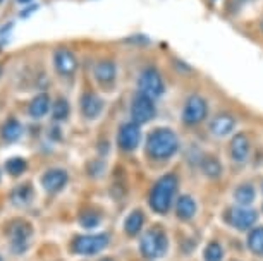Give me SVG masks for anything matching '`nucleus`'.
<instances>
[{
  "mask_svg": "<svg viewBox=\"0 0 263 261\" xmlns=\"http://www.w3.org/2000/svg\"><path fill=\"white\" fill-rule=\"evenodd\" d=\"M179 150V137L168 127H158L146 136L145 151L153 160H168Z\"/></svg>",
  "mask_w": 263,
  "mask_h": 261,
  "instance_id": "1",
  "label": "nucleus"
},
{
  "mask_svg": "<svg viewBox=\"0 0 263 261\" xmlns=\"http://www.w3.org/2000/svg\"><path fill=\"white\" fill-rule=\"evenodd\" d=\"M177 191V177L174 174H167L160 177L150 193V206L153 211L165 215L172 206V199Z\"/></svg>",
  "mask_w": 263,
  "mask_h": 261,
  "instance_id": "2",
  "label": "nucleus"
},
{
  "mask_svg": "<svg viewBox=\"0 0 263 261\" xmlns=\"http://www.w3.org/2000/svg\"><path fill=\"white\" fill-rule=\"evenodd\" d=\"M167 246L168 243H167L165 232H163L160 227H155V229L146 230V234L141 237L140 249L145 258L157 259V258H162V256L167 253Z\"/></svg>",
  "mask_w": 263,
  "mask_h": 261,
  "instance_id": "3",
  "label": "nucleus"
},
{
  "mask_svg": "<svg viewBox=\"0 0 263 261\" xmlns=\"http://www.w3.org/2000/svg\"><path fill=\"white\" fill-rule=\"evenodd\" d=\"M138 91L150 96L152 100H155V98L163 95V91H165V83H163L162 74L157 67L143 69V72L140 74V79H138Z\"/></svg>",
  "mask_w": 263,
  "mask_h": 261,
  "instance_id": "4",
  "label": "nucleus"
},
{
  "mask_svg": "<svg viewBox=\"0 0 263 261\" xmlns=\"http://www.w3.org/2000/svg\"><path fill=\"white\" fill-rule=\"evenodd\" d=\"M208 103L200 95H191L182 107V122L186 126H198L206 119Z\"/></svg>",
  "mask_w": 263,
  "mask_h": 261,
  "instance_id": "5",
  "label": "nucleus"
},
{
  "mask_svg": "<svg viewBox=\"0 0 263 261\" xmlns=\"http://www.w3.org/2000/svg\"><path fill=\"white\" fill-rule=\"evenodd\" d=\"M129 112H131V121L141 126V124L150 122L153 117H155L157 108L150 96H146L138 91L131 100V108H129Z\"/></svg>",
  "mask_w": 263,
  "mask_h": 261,
  "instance_id": "6",
  "label": "nucleus"
},
{
  "mask_svg": "<svg viewBox=\"0 0 263 261\" xmlns=\"http://www.w3.org/2000/svg\"><path fill=\"white\" fill-rule=\"evenodd\" d=\"M108 244V237L105 234H97V235H79L74 239L72 249L74 253L83 254V256H91L100 253L102 249H105Z\"/></svg>",
  "mask_w": 263,
  "mask_h": 261,
  "instance_id": "7",
  "label": "nucleus"
},
{
  "mask_svg": "<svg viewBox=\"0 0 263 261\" xmlns=\"http://www.w3.org/2000/svg\"><path fill=\"white\" fill-rule=\"evenodd\" d=\"M258 220V213L255 210H250L246 206H237V208L227 210L226 222L231 224L232 227L237 230H246L255 225V222Z\"/></svg>",
  "mask_w": 263,
  "mask_h": 261,
  "instance_id": "8",
  "label": "nucleus"
},
{
  "mask_svg": "<svg viewBox=\"0 0 263 261\" xmlns=\"http://www.w3.org/2000/svg\"><path fill=\"white\" fill-rule=\"evenodd\" d=\"M141 141V129H140V124L136 122H126V124L121 126L119 129V134H117V143H119V148H122L124 151H133L136 150L138 145Z\"/></svg>",
  "mask_w": 263,
  "mask_h": 261,
  "instance_id": "9",
  "label": "nucleus"
},
{
  "mask_svg": "<svg viewBox=\"0 0 263 261\" xmlns=\"http://www.w3.org/2000/svg\"><path fill=\"white\" fill-rule=\"evenodd\" d=\"M53 67L61 76H72L78 71V58L69 48H57L53 52Z\"/></svg>",
  "mask_w": 263,
  "mask_h": 261,
  "instance_id": "10",
  "label": "nucleus"
},
{
  "mask_svg": "<svg viewBox=\"0 0 263 261\" xmlns=\"http://www.w3.org/2000/svg\"><path fill=\"white\" fill-rule=\"evenodd\" d=\"M9 235H11L12 249L16 253H23L26 249L29 235H31V225L26 224V222H14L11 229H9Z\"/></svg>",
  "mask_w": 263,
  "mask_h": 261,
  "instance_id": "11",
  "label": "nucleus"
},
{
  "mask_svg": "<svg viewBox=\"0 0 263 261\" xmlns=\"http://www.w3.org/2000/svg\"><path fill=\"white\" fill-rule=\"evenodd\" d=\"M236 127V119L229 114H218L210 121V126H208V131H210L212 136L215 137H226L229 136Z\"/></svg>",
  "mask_w": 263,
  "mask_h": 261,
  "instance_id": "12",
  "label": "nucleus"
},
{
  "mask_svg": "<svg viewBox=\"0 0 263 261\" xmlns=\"http://www.w3.org/2000/svg\"><path fill=\"white\" fill-rule=\"evenodd\" d=\"M93 76L102 86L114 85L117 77V67L112 61H98L93 67Z\"/></svg>",
  "mask_w": 263,
  "mask_h": 261,
  "instance_id": "13",
  "label": "nucleus"
},
{
  "mask_svg": "<svg viewBox=\"0 0 263 261\" xmlns=\"http://www.w3.org/2000/svg\"><path fill=\"white\" fill-rule=\"evenodd\" d=\"M229 151H231V156L234 162H239V164L246 162L248 156H250V151H251V143H250V139H248V136L246 134H236L231 139Z\"/></svg>",
  "mask_w": 263,
  "mask_h": 261,
  "instance_id": "14",
  "label": "nucleus"
},
{
  "mask_svg": "<svg viewBox=\"0 0 263 261\" xmlns=\"http://www.w3.org/2000/svg\"><path fill=\"white\" fill-rule=\"evenodd\" d=\"M42 184L48 193H57L67 184V172L62 169H52L42 177Z\"/></svg>",
  "mask_w": 263,
  "mask_h": 261,
  "instance_id": "15",
  "label": "nucleus"
},
{
  "mask_svg": "<svg viewBox=\"0 0 263 261\" xmlns=\"http://www.w3.org/2000/svg\"><path fill=\"white\" fill-rule=\"evenodd\" d=\"M103 110V102L95 93H84L81 96V112L86 119H97Z\"/></svg>",
  "mask_w": 263,
  "mask_h": 261,
  "instance_id": "16",
  "label": "nucleus"
},
{
  "mask_svg": "<svg viewBox=\"0 0 263 261\" xmlns=\"http://www.w3.org/2000/svg\"><path fill=\"white\" fill-rule=\"evenodd\" d=\"M48 108H50V98H48L47 93H40L31 100L29 103V115L33 117V119H42V117L47 115Z\"/></svg>",
  "mask_w": 263,
  "mask_h": 261,
  "instance_id": "17",
  "label": "nucleus"
},
{
  "mask_svg": "<svg viewBox=\"0 0 263 261\" xmlns=\"http://www.w3.org/2000/svg\"><path fill=\"white\" fill-rule=\"evenodd\" d=\"M176 213L181 220H191L196 213V203L191 196H181L176 201Z\"/></svg>",
  "mask_w": 263,
  "mask_h": 261,
  "instance_id": "18",
  "label": "nucleus"
},
{
  "mask_svg": "<svg viewBox=\"0 0 263 261\" xmlns=\"http://www.w3.org/2000/svg\"><path fill=\"white\" fill-rule=\"evenodd\" d=\"M143 224H145V215L140 210H135L131 211V215L124 222V229H126V232L129 235H136L143 229Z\"/></svg>",
  "mask_w": 263,
  "mask_h": 261,
  "instance_id": "19",
  "label": "nucleus"
},
{
  "mask_svg": "<svg viewBox=\"0 0 263 261\" xmlns=\"http://www.w3.org/2000/svg\"><path fill=\"white\" fill-rule=\"evenodd\" d=\"M201 172L205 174L206 177H212V179H215L222 174V165L220 162H218L217 156H212V155H206L205 158L201 160Z\"/></svg>",
  "mask_w": 263,
  "mask_h": 261,
  "instance_id": "20",
  "label": "nucleus"
},
{
  "mask_svg": "<svg viewBox=\"0 0 263 261\" xmlns=\"http://www.w3.org/2000/svg\"><path fill=\"white\" fill-rule=\"evenodd\" d=\"M234 199L239 203L241 206H248L253 203L255 199V189L250 184H242L234 191Z\"/></svg>",
  "mask_w": 263,
  "mask_h": 261,
  "instance_id": "21",
  "label": "nucleus"
},
{
  "mask_svg": "<svg viewBox=\"0 0 263 261\" xmlns=\"http://www.w3.org/2000/svg\"><path fill=\"white\" fill-rule=\"evenodd\" d=\"M11 196H12V201L16 205H28L29 201L33 199V188L29 184L17 186V188L12 191Z\"/></svg>",
  "mask_w": 263,
  "mask_h": 261,
  "instance_id": "22",
  "label": "nucleus"
},
{
  "mask_svg": "<svg viewBox=\"0 0 263 261\" xmlns=\"http://www.w3.org/2000/svg\"><path fill=\"white\" fill-rule=\"evenodd\" d=\"M23 134V126L16 119H11L6 126L2 127V136L6 141H16Z\"/></svg>",
  "mask_w": 263,
  "mask_h": 261,
  "instance_id": "23",
  "label": "nucleus"
},
{
  "mask_svg": "<svg viewBox=\"0 0 263 261\" xmlns=\"http://www.w3.org/2000/svg\"><path fill=\"white\" fill-rule=\"evenodd\" d=\"M248 246L255 254L263 256V227L251 230L250 237H248Z\"/></svg>",
  "mask_w": 263,
  "mask_h": 261,
  "instance_id": "24",
  "label": "nucleus"
},
{
  "mask_svg": "<svg viewBox=\"0 0 263 261\" xmlns=\"http://www.w3.org/2000/svg\"><path fill=\"white\" fill-rule=\"evenodd\" d=\"M69 112H71V108H69V103L66 98H59V100L53 103L52 115L55 121H66L69 117Z\"/></svg>",
  "mask_w": 263,
  "mask_h": 261,
  "instance_id": "25",
  "label": "nucleus"
},
{
  "mask_svg": "<svg viewBox=\"0 0 263 261\" xmlns=\"http://www.w3.org/2000/svg\"><path fill=\"white\" fill-rule=\"evenodd\" d=\"M222 258H224V249L217 240H213L205 248V261H222Z\"/></svg>",
  "mask_w": 263,
  "mask_h": 261,
  "instance_id": "26",
  "label": "nucleus"
},
{
  "mask_svg": "<svg viewBox=\"0 0 263 261\" xmlns=\"http://www.w3.org/2000/svg\"><path fill=\"white\" fill-rule=\"evenodd\" d=\"M6 170L9 172L11 175H21L24 170H26V162L19 156H14V158L7 160L6 164Z\"/></svg>",
  "mask_w": 263,
  "mask_h": 261,
  "instance_id": "27",
  "label": "nucleus"
},
{
  "mask_svg": "<svg viewBox=\"0 0 263 261\" xmlns=\"http://www.w3.org/2000/svg\"><path fill=\"white\" fill-rule=\"evenodd\" d=\"M79 222H81V225L84 229H93L100 224V216L97 213H93V211H86V213H81Z\"/></svg>",
  "mask_w": 263,
  "mask_h": 261,
  "instance_id": "28",
  "label": "nucleus"
},
{
  "mask_svg": "<svg viewBox=\"0 0 263 261\" xmlns=\"http://www.w3.org/2000/svg\"><path fill=\"white\" fill-rule=\"evenodd\" d=\"M36 9H38V6H31V7H29V9H28V11H24V12H21V16H23V17H26V16H28V14H29V12L36 11Z\"/></svg>",
  "mask_w": 263,
  "mask_h": 261,
  "instance_id": "29",
  "label": "nucleus"
},
{
  "mask_svg": "<svg viewBox=\"0 0 263 261\" xmlns=\"http://www.w3.org/2000/svg\"><path fill=\"white\" fill-rule=\"evenodd\" d=\"M102 261H114V259H110V258H105V259H102Z\"/></svg>",
  "mask_w": 263,
  "mask_h": 261,
  "instance_id": "30",
  "label": "nucleus"
},
{
  "mask_svg": "<svg viewBox=\"0 0 263 261\" xmlns=\"http://www.w3.org/2000/svg\"><path fill=\"white\" fill-rule=\"evenodd\" d=\"M19 2H23V4H24V2H29V0H19Z\"/></svg>",
  "mask_w": 263,
  "mask_h": 261,
  "instance_id": "31",
  "label": "nucleus"
},
{
  "mask_svg": "<svg viewBox=\"0 0 263 261\" xmlns=\"http://www.w3.org/2000/svg\"><path fill=\"white\" fill-rule=\"evenodd\" d=\"M0 76H2V66H0Z\"/></svg>",
  "mask_w": 263,
  "mask_h": 261,
  "instance_id": "32",
  "label": "nucleus"
},
{
  "mask_svg": "<svg viewBox=\"0 0 263 261\" xmlns=\"http://www.w3.org/2000/svg\"><path fill=\"white\" fill-rule=\"evenodd\" d=\"M231 261H237V259H231Z\"/></svg>",
  "mask_w": 263,
  "mask_h": 261,
  "instance_id": "33",
  "label": "nucleus"
},
{
  "mask_svg": "<svg viewBox=\"0 0 263 261\" xmlns=\"http://www.w3.org/2000/svg\"><path fill=\"white\" fill-rule=\"evenodd\" d=\"M0 261H2V258H0Z\"/></svg>",
  "mask_w": 263,
  "mask_h": 261,
  "instance_id": "34",
  "label": "nucleus"
},
{
  "mask_svg": "<svg viewBox=\"0 0 263 261\" xmlns=\"http://www.w3.org/2000/svg\"><path fill=\"white\" fill-rule=\"evenodd\" d=\"M0 2H2V0H0Z\"/></svg>",
  "mask_w": 263,
  "mask_h": 261,
  "instance_id": "35",
  "label": "nucleus"
}]
</instances>
